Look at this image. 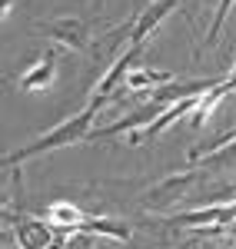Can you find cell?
<instances>
[{
	"label": "cell",
	"mask_w": 236,
	"mask_h": 249,
	"mask_svg": "<svg viewBox=\"0 0 236 249\" xmlns=\"http://www.w3.org/2000/svg\"><path fill=\"white\" fill-rule=\"evenodd\" d=\"M100 107H103L100 100H90V103H87L77 116H70L67 123H60V126H54V130H47L40 140L20 146V150H14V153H7L3 156V166H17L20 160H27V156H40V153L57 150V146H70V143H80V140H90L87 133H90V123L97 120Z\"/></svg>",
	"instance_id": "cell-1"
},
{
	"label": "cell",
	"mask_w": 236,
	"mask_h": 249,
	"mask_svg": "<svg viewBox=\"0 0 236 249\" xmlns=\"http://www.w3.org/2000/svg\"><path fill=\"white\" fill-rule=\"evenodd\" d=\"M34 34L50 37L57 47L70 53H83L90 40V20L83 17H50V20H34Z\"/></svg>",
	"instance_id": "cell-2"
},
{
	"label": "cell",
	"mask_w": 236,
	"mask_h": 249,
	"mask_svg": "<svg viewBox=\"0 0 236 249\" xmlns=\"http://www.w3.org/2000/svg\"><path fill=\"white\" fill-rule=\"evenodd\" d=\"M54 83H57V50H54V47L43 50V53L17 77V87L23 93H43V90H50Z\"/></svg>",
	"instance_id": "cell-3"
},
{
	"label": "cell",
	"mask_w": 236,
	"mask_h": 249,
	"mask_svg": "<svg viewBox=\"0 0 236 249\" xmlns=\"http://www.w3.org/2000/svg\"><path fill=\"white\" fill-rule=\"evenodd\" d=\"M180 0H153L150 7H143V10H137V23H133V37H130V47H143L146 40H150V34L157 30L163 20L170 17L173 10H177Z\"/></svg>",
	"instance_id": "cell-4"
},
{
	"label": "cell",
	"mask_w": 236,
	"mask_h": 249,
	"mask_svg": "<svg viewBox=\"0 0 236 249\" xmlns=\"http://www.w3.org/2000/svg\"><path fill=\"white\" fill-rule=\"evenodd\" d=\"M166 83H173V73L170 70H160V67H150V63H140L133 67L127 80H123V87H127V93H146V90H163Z\"/></svg>",
	"instance_id": "cell-5"
},
{
	"label": "cell",
	"mask_w": 236,
	"mask_h": 249,
	"mask_svg": "<svg viewBox=\"0 0 236 249\" xmlns=\"http://www.w3.org/2000/svg\"><path fill=\"white\" fill-rule=\"evenodd\" d=\"M47 223H50L54 230H70V232H83L87 230V216H83V210H80L77 203H70V199L50 203V206H47Z\"/></svg>",
	"instance_id": "cell-6"
},
{
	"label": "cell",
	"mask_w": 236,
	"mask_h": 249,
	"mask_svg": "<svg viewBox=\"0 0 236 249\" xmlns=\"http://www.w3.org/2000/svg\"><path fill=\"white\" fill-rule=\"evenodd\" d=\"M233 219H236V203H230V206H210V210H200V213H183L173 223L177 226H219V223H233Z\"/></svg>",
	"instance_id": "cell-7"
},
{
	"label": "cell",
	"mask_w": 236,
	"mask_h": 249,
	"mask_svg": "<svg viewBox=\"0 0 236 249\" xmlns=\"http://www.w3.org/2000/svg\"><path fill=\"white\" fill-rule=\"evenodd\" d=\"M50 232H54V226L43 219H34V223H20L17 226V236H20V243L27 249H43L47 243H50Z\"/></svg>",
	"instance_id": "cell-8"
},
{
	"label": "cell",
	"mask_w": 236,
	"mask_h": 249,
	"mask_svg": "<svg viewBox=\"0 0 236 249\" xmlns=\"http://www.w3.org/2000/svg\"><path fill=\"white\" fill-rule=\"evenodd\" d=\"M236 0H219L217 3V14H213V20H210V30H206V47H213L219 37V30H223V23H226V17H230V10H233Z\"/></svg>",
	"instance_id": "cell-9"
},
{
	"label": "cell",
	"mask_w": 236,
	"mask_h": 249,
	"mask_svg": "<svg viewBox=\"0 0 236 249\" xmlns=\"http://www.w3.org/2000/svg\"><path fill=\"white\" fill-rule=\"evenodd\" d=\"M87 230H90V232H103V236H113V239H127V236H130L127 226L110 223V219H93V223H87Z\"/></svg>",
	"instance_id": "cell-10"
},
{
	"label": "cell",
	"mask_w": 236,
	"mask_h": 249,
	"mask_svg": "<svg viewBox=\"0 0 236 249\" xmlns=\"http://www.w3.org/2000/svg\"><path fill=\"white\" fill-rule=\"evenodd\" d=\"M10 10H14V0H3V17H7Z\"/></svg>",
	"instance_id": "cell-11"
},
{
	"label": "cell",
	"mask_w": 236,
	"mask_h": 249,
	"mask_svg": "<svg viewBox=\"0 0 236 249\" xmlns=\"http://www.w3.org/2000/svg\"><path fill=\"white\" fill-rule=\"evenodd\" d=\"M230 190H233V196H236V179H233V183H230Z\"/></svg>",
	"instance_id": "cell-12"
}]
</instances>
